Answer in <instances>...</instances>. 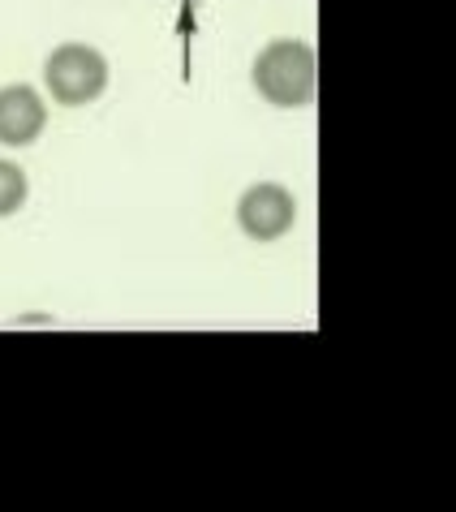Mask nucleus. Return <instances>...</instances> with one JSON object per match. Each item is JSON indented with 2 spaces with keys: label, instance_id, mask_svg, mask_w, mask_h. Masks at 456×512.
Wrapping results in <instances>:
<instances>
[{
  "label": "nucleus",
  "instance_id": "nucleus-1",
  "mask_svg": "<svg viewBox=\"0 0 456 512\" xmlns=\"http://www.w3.org/2000/svg\"><path fill=\"white\" fill-rule=\"evenodd\" d=\"M250 82L276 108H310L319 91V61L306 39H272L250 65Z\"/></svg>",
  "mask_w": 456,
  "mask_h": 512
},
{
  "label": "nucleus",
  "instance_id": "nucleus-2",
  "mask_svg": "<svg viewBox=\"0 0 456 512\" xmlns=\"http://www.w3.org/2000/svg\"><path fill=\"white\" fill-rule=\"evenodd\" d=\"M44 87L52 95V104L82 108L95 104L108 91V61L104 52L91 44H61L48 52L44 61Z\"/></svg>",
  "mask_w": 456,
  "mask_h": 512
},
{
  "label": "nucleus",
  "instance_id": "nucleus-3",
  "mask_svg": "<svg viewBox=\"0 0 456 512\" xmlns=\"http://www.w3.org/2000/svg\"><path fill=\"white\" fill-rule=\"evenodd\" d=\"M297 224V198L280 181H259L237 198V229L250 241H280Z\"/></svg>",
  "mask_w": 456,
  "mask_h": 512
},
{
  "label": "nucleus",
  "instance_id": "nucleus-4",
  "mask_svg": "<svg viewBox=\"0 0 456 512\" xmlns=\"http://www.w3.org/2000/svg\"><path fill=\"white\" fill-rule=\"evenodd\" d=\"M48 130V99L26 82L0 87V147H31Z\"/></svg>",
  "mask_w": 456,
  "mask_h": 512
},
{
  "label": "nucleus",
  "instance_id": "nucleus-5",
  "mask_svg": "<svg viewBox=\"0 0 456 512\" xmlns=\"http://www.w3.org/2000/svg\"><path fill=\"white\" fill-rule=\"evenodd\" d=\"M31 198V181H26V168L13 160H0V220L18 216Z\"/></svg>",
  "mask_w": 456,
  "mask_h": 512
},
{
  "label": "nucleus",
  "instance_id": "nucleus-6",
  "mask_svg": "<svg viewBox=\"0 0 456 512\" xmlns=\"http://www.w3.org/2000/svg\"><path fill=\"white\" fill-rule=\"evenodd\" d=\"M185 5H198V0H185Z\"/></svg>",
  "mask_w": 456,
  "mask_h": 512
}]
</instances>
